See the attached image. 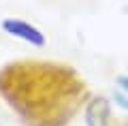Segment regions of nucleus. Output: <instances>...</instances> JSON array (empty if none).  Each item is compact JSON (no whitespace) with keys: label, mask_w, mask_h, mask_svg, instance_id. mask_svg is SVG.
Masks as SVG:
<instances>
[{"label":"nucleus","mask_w":128,"mask_h":126,"mask_svg":"<svg viewBox=\"0 0 128 126\" xmlns=\"http://www.w3.org/2000/svg\"><path fill=\"white\" fill-rule=\"evenodd\" d=\"M2 30H4L6 34H11V36H17V39L34 45V47L45 45V34H43L38 28H34L32 24L24 22V19H11V17L4 19V22H2Z\"/></svg>","instance_id":"nucleus-2"},{"label":"nucleus","mask_w":128,"mask_h":126,"mask_svg":"<svg viewBox=\"0 0 128 126\" xmlns=\"http://www.w3.org/2000/svg\"><path fill=\"white\" fill-rule=\"evenodd\" d=\"M118 83H120V86H122L124 90L128 92V77H118Z\"/></svg>","instance_id":"nucleus-4"},{"label":"nucleus","mask_w":128,"mask_h":126,"mask_svg":"<svg viewBox=\"0 0 128 126\" xmlns=\"http://www.w3.org/2000/svg\"><path fill=\"white\" fill-rule=\"evenodd\" d=\"M36 86L32 81L22 79L13 66L2 73L0 88L11 105L19 109L28 120L43 122L45 126L58 124V117H68L77 107V98L83 92V83L77 81L73 71L66 66H51L49 64H36Z\"/></svg>","instance_id":"nucleus-1"},{"label":"nucleus","mask_w":128,"mask_h":126,"mask_svg":"<svg viewBox=\"0 0 128 126\" xmlns=\"http://www.w3.org/2000/svg\"><path fill=\"white\" fill-rule=\"evenodd\" d=\"M86 126H111V105L105 96H94L88 100L83 111Z\"/></svg>","instance_id":"nucleus-3"}]
</instances>
